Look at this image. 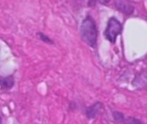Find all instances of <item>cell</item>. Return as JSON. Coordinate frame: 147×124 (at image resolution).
<instances>
[{"mask_svg":"<svg viewBox=\"0 0 147 124\" xmlns=\"http://www.w3.org/2000/svg\"><path fill=\"white\" fill-rule=\"evenodd\" d=\"M99 3H102V4H106V3H108L110 0H97Z\"/></svg>","mask_w":147,"mask_h":124,"instance_id":"ba28073f","label":"cell"},{"mask_svg":"<svg viewBox=\"0 0 147 124\" xmlns=\"http://www.w3.org/2000/svg\"><path fill=\"white\" fill-rule=\"evenodd\" d=\"M0 124H2V117H1V116H0Z\"/></svg>","mask_w":147,"mask_h":124,"instance_id":"9c48e42d","label":"cell"},{"mask_svg":"<svg viewBox=\"0 0 147 124\" xmlns=\"http://www.w3.org/2000/svg\"><path fill=\"white\" fill-rule=\"evenodd\" d=\"M15 85V79L12 75L6 77H0V90L9 91Z\"/></svg>","mask_w":147,"mask_h":124,"instance_id":"3957f363","label":"cell"},{"mask_svg":"<svg viewBox=\"0 0 147 124\" xmlns=\"http://www.w3.org/2000/svg\"><path fill=\"white\" fill-rule=\"evenodd\" d=\"M122 31L121 23L115 17H111L109 20L106 30L104 32V35L107 40H109L111 43H115L116 38L119 35H121Z\"/></svg>","mask_w":147,"mask_h":124,"instance_id":"7a4b0ae2","label":"cell"},{"mask_svg":"<svg viewBox=\"0 0 147 124\" xmlns=\"http://www.w3.org/2000/svg\"><path fill=\"white\" fill-rule=\"evenodd\" d=\"M125 123L127 124H144L141 121H140L134 117H128L127 119V121H125Z\"/></svg>","mask_w":147,"mask_h":124,"instance_id":"52a82bcc","label":"cell"},{"mask_svg":"<svg viewBox=\"0 0 147 124\" xmlns=\"http://www.w3.org/2000/svg\"><path fill=\"white\" fill-rule=\"evenodd\" d=\"M80 35L82 40L90 47H95L97 41V28L94 19L87 16L80 26Z\"/></svg>","mask_w":147,"mask_h":124,"instance_id":"6da1fadb","label":"cell"},{"mask_svg":"<svg viewBox=\"0 0 147 124\" xmlns=\"http://www.w3.org/2000/svg\"><path fill=\"white\" fill-rule=\"evenodd\" d=\"M102 109V104L101 103H96L92 106L89 107L86 110V116L90 119L96 118V116L99 114L100 110Z\"/></svg>","mask_w":147,"mask_h":124,"instance_id":"5b68a950","label":"cell"},{"mask_svg":"<svg viewBox=\"0 0 147 124\" xmlns=\"http://www.w3.org/2000/svg\"><path fill=\"white\" fill-rule=\"evenodd\" d=\"M36 36H37V38H38L40 41H42V42H44V43H46V44H48V45L53 44V41L47 35L44 34L43 32H38V33L36 34Z\"/></svg>","mask_w":147,"mask_h":124,"instance_id":"8992f818","label":"cell"},{"mask_svg":"<svg viewBox=\"0 0 147 124\" xmlns=\"http://www.w3.org/2000/svg\"><path fill=\"white\" fill-rule=\"evenodd\" d=\"M116 6L120 10L123 11L127 15H130L134 10L133 6L130 4V3L127 0H117Z\"/></svg>","mask_w":147,"mask_h":124,"instance_id":"277c9868","label":"cell"}]
</instances>
